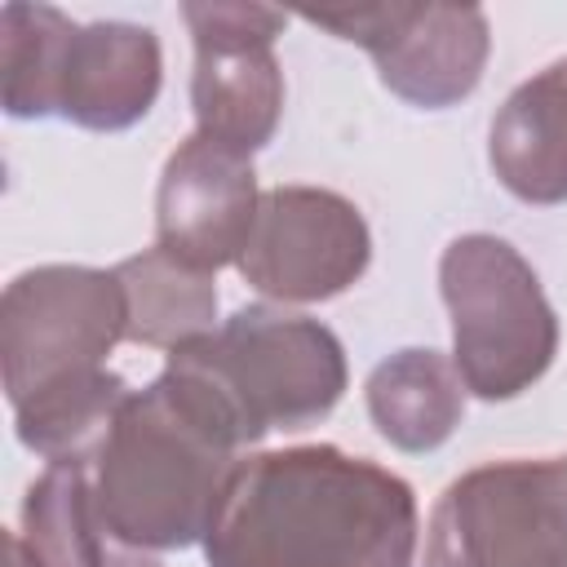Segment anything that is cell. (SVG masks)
<instances>
[{"label":"cell","instance_id":"12","mask_svg":"<svg viewBox=\"0 0 567 567\" xmlns=\"http://www.w3.org/2000/svg\"><path fill=\"white\" fill-rule=\"evenodd\" d=\"M487 164L523 204H567V58L523 80L487 128Z\"/></svg>","mask_w":567,"mask_h":567},{"label":"cell","instance_id":"13","mask_svg":"<svg viewBox=\"0 0 567 567\" xmlns=\"http://www.w3.org/2000/svg\"><path fill=\"white\" fill-rule=\"evenodd\" d=\"M465 381L443 350L408 346L381 359L363 381V403L377 434L399 452L443 447L465 416Z\"/></svg>","mask_w":567,"mask_h":567},{"label":"cell","instance_id":"2","mask_svg":"<svg viewBox=\"0 0 567 567\" xmlns=\"http://www.w3.org/2000/svg\"><path fill=\"white\" fill-rule=\"evenodd\" d=\"M124 288L97 266H31L0 297V372L18 443L44 461L89 456L133 394L106 368L124 341Z\"/></svg>","mask_w":567,"mask_h":567},{"label":"cell","instance_id":"17","mask_svg":"<svg viewBox=\"0 0 567 567\" xmlns=\"http://www.w3.org/2000/svg\"><path fill=\"white\" fill-rule=\"evenodd\" d=\"M106 567H164V563H155L146 549H124V554H106Z\"/></svg>","mask_w":567,"mask_h":567},{"label":"cell","instance_id":"5","mask_svg":"<svg viewBox=\"0 0 567 567\" xmlns=\"http://www.w3.org/2000/svg\"><path fill=\"white\" fill-rule=\"evenodd\" d=\"M452 363L483 403L532 390L558 354V315L532 261L501 235H456L439 257Z\"/></svg>","mask_w":567,"mask_h":567},{"label":"cell","instance_id":"15","mask_svg":"<svg viewBox=\"0 0 567 567\" xmlns=\"http://www.w3.org/2000/svg\"><path fill=\"white\" fill-rule=\"evenodd\" d=\"M106 527L93 496L89 456L49 461L22 496L18 545L31 567H106Z\"/></svg>","mask_w":567,"mask_h":567},{"label":"cell","instance_id":"4","mask_svg":"<svg viewBox=\"0 0 567 567\" xmlns=\"http://www.w3.org/2000/svg\"><path fill=\"white\" fill-rule=\"evenodd\" d=\"M168 368L199 381L230 416L244 447L270 430L319 425L346 394V350L337 332L284 306H244L213 332L168 350Z\"/></svg>","mask_w":567,"mask_h":567},{"label":"cell","instance_id":"18","mask_svg":"<svg viewBox=\"0 0 567 567\" xmlns=\"http://www.w3.org/2000/svg\"><path fill=\"white\" fill-rule=\"evenodd\" d=\"M4 554H9V567H31V563H27V554H22V545H18V532H9V536H4Z\"/></svg>","mask_w":567,"mask_h":567},{"label":"cell","instance_id":"6","mask_svg":"<svg viewBox=\"0 0 567 567\" xmlns=\"http://www.w3.org/2000/svg\"><path fill=\"white\" fill-rule=\"evenodd\" d=\"M567 558V452L487 461L443 487L425 567H549Z\"/></svg>","mask_w":567,"mask_h":567},{"label":"cell","instance_id":"8","mask_svg":"<svg viewBox=\"0 0 567 567\" xmlns=\"http://www.w3.org/2000/svg\"><path fill=\"white\" fill-rule=\"evenodd\" d=\"M182 22L195 44V133L244 155L261 151L284 120V66L275 40L284 35L288 13L244 0H186Z\"/></svg>","mask_w":567,"mask_h":567},{"label":"cell","instance_id":"3","mask_svg":"<svg viewBox=\"0 0 567 567\" xmlns=\"http://www.w3.org/2000/svg\"><path fill=\"white\" fill-rule=\"evenodd\" d=\"M244 452L213 394L168 368L133 390L89 452L93 496L124 549H186L208 536L226 478Z\"/></svg>","mask_w":567,"mask_h":567},{"label":"cell","instance_id":"19","mask_svg":"<svg viewBox=\"0 0 567 567\" xmlns=\"http://www.w3.org/2000/svg\"><path fill=\"white\" fill-rule=\"evenodd\" d=\"M549 567H567V558H558V563H549Z\"/></svg>","mask_w":567,"mask_h":567},{"label":"cell","instance_id":"11","mask_svg":"<svg viewBox=\"0 0 567 567\" xmlns=\"http://www.w3.org/2000/svg\"><path fill=\"white\" fill-rule=\"evenodd\" d=\"M164 84V49L137 22H84L71 31L53 115L89 133H124L142 124Z\"/></svg>","mask_w":567,"mask_h":567},{"label":"cell","instance_id":"9","mask_svg":"<svg viewBox=\"0 0 567 567\" xmlns=\"http://www.w3.org/2000/svg\"><path fill=\"white\" fill-rule=\"evenodd\" d=\"M372 261V230L354 199L328 186L261 190L239 275L252 292L279 306L332 301L363 279Z\"/></svg>","mask_w":567,"mask_h":567},{"label":"cell","instance_id":"16","mask_svg":"<svg viewBox=\"0 0 567 567\" xmlns=\"http://www.w3.org/2000/svg\"><path fill=\"white\" fill-rule=\"evenodd\" d=\"M71 22L53 4H4L0 9V102L13 120H49L58 97V71Z\"/></svg>","mask_w":567,"mask_h":567},{"label":"cell","instance_id":"1","mask_svg":"<svg viewBox=\"0 0 567 567\" xmlns=\"http://www.w3.org/2000/svg\"><path fill=\"white\" fill-rule=\"evenodd\" d=\"M416 492L372 456L332 443L235 461L204 536L208 567H412Z\"/></svg>","mask_w":567,"mask_h":567},{"label":"cell","instance_id":"7","mask_svg":"<svg viewBox=\"0 0 567 567\" xmlns=\"http://www.w3.org/2000/svg\"><path fill=\"white\" fill-rule=\"evenodd\" d=\"M310 27L359 44L377 62V80L408 106L447 111L465 102L492 53V27L478 4H354L310 9Z\"/></svg>","mask_w":567,"mask_h":567},{"label":"cell","instance_id":"14","mask_svg":"<svg viewBox=\"0 0 567 567\" xmlns=\"http://www.w3.org/2000/svg\"><path fill=\"white\" fill-rule=\"evenodd\" d=\"M124 288V341L151 350H177L217 328V284L159 248L133 252L111 266Z\"/></svg>","mask_w":567,"mask_h":567},{"label":"cell","instance_id":"10","mask_svg":"<svg viewBox=\"0 0 567 567\" xmlns=\"http://www.w3.org/2000/svg\"><path fill=\"white\" fill-rule=\"evenodd\" d=\"M257 204L261 190L252 155L190 133L164 159L155 186V248L199 275L239 266Z\"/></svg>","mask_w":567,"mask_h":567}]
</instances>
